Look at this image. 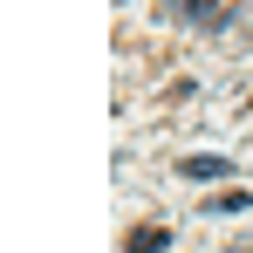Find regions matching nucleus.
Instances as JSON below:
<instances>
[{
    "label": "nucleus",
    "instance_id": "obj_1",
    "mask_svg": "<svg viewBox=\"0 0 253 253\" xmlns=\"http://www.w3.org/2000/svg\"><path fill=\"white\" fill-rule=\"evenodd\" d=\"M171 14H185L192 28H226L233 7H226V0H171Z\"/></svg>",
    "mask_w": 253,
    "mask_h": 253
},
{
    "label": "nucleus",
    "instance_id": "obj_2",
    "mask_svg": "<svg viewBox=\"0 0 253 253\" xmlns=\"http://www.w3.org/2000/svg\"><path fill=\"white\" fill-rule=\"evenodd\" d=\"M233 171V158H185V178H206V185H219Z\"/></svg>",
    "mask_w": 253,
    "mask_h": 253
},
{
    "label": "nucleus",
    "instance_id": "obj_3",
    "mask_svg": "<svg viewBox=\"0 0 253 253\" xmlns=\"http://www.w3.org/2000/svg\"><path fill=\"white\" fill-rule=\"evenodd\" d=\"M124 253H165V233H158V226H144V233H130Z\"/></svg>",
    "mask_w": 253,
    "mask_h": 253
}]
</instances>
